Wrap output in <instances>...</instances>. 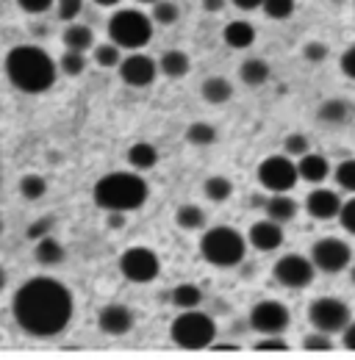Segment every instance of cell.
Returning <instances> with one entry per match:
<instances>
[{"label":"cell","mask_w":355,"mask_h":360,"mask_svg":"<svg viewBox=\"0 0 355 360\" xmlns=\"http://www.w3.org/2000/svg\"><path fill=\"white\" fill-rule=\"evenodd\" d=\"M14 321L34 338H53L73 321V294L53 277H31L23 283L11 302Z\"/></svg>","instance_id":"cell-1"},{"label":"cell","mask_w":355,"mask_h":360,"mask_svg":"<svg viewBox=\"0 0 355 360\" xmlns=\"http://www.w3.org/2000/svg\"><path fill=\"white\" fill-rule=\"evenodd\" d=\"M6 75L14 89L42 94L56 84V61L37 45L11 47L6 56Z\"/></svg>","instance_id":"cell-2"},{"label":"cell","mask_w":355,"mask_h":360,"mask_svg":"<svg viewBox=\"0 0 355 360\" xmlns=\"http://www.w3.org/2000/svg\"><path fill=\"white\" fill-rule=\"evenodd\" d=\"M94 202L97 208L114 214V211H136L147 202V183L144 178L133 175V172H111L106 178H100L94 183Z\"/></svg>","instance_id":"cell-3"},{"label":"cell","mask_w":355,"mask_h":360,"mask_svg":"<svg viewBox=\"0 0 355 360\" xmlns=\"http://www.w3.org/2000/svg\"><path fill=\"white\" fill-rule=\"evenodd\" d=\"M200 252H203V258L208 264L228 269V266H236V264L244 261V238L233 227H211L200 238Z\"/></svg>","instance_id":"cell-4"},{"label":"cell","mask_w":355,"mask_h":360,"mask_svg":"<svg viewBox=\"0 0 355 360\" xmlns=\"http://www.w3.org/2000/svg\"><path fill=\"white\" fill-rule=\"evenodd\" d=\"M153 37V17L136 8H123L108 20V39L123 50H142Z\"/></svg>","instance_id":"cell-5"},{"label":"cell","mask_w":355,"mask_h":360,"mask_svg":"<svg viewBox=\"0 0 355 360\" xmlns=\"http://www.w3.org/2000/svg\"><path fill=\"white\" fill-rule=\"evenodd\" d=\"M173 341H175L180 349H206L214 344V335H217V324L214 319L203 311H183L173 321V330H170Z\"/></svg>","instance_id":"cell-6"},{"label":"cell","mask_w":355,"mask_h":360,"mask_svg":"<svg viewBox=\"0 0 355 360\" xmlns=\"http://www.w3.org/2000/svg\"><path fill=\"white\" fill-rule=\"evenodd\" d=\"M309 319L311 324L322 333H344V327L353 321L350 316V308L336 300V297H319L313 300L309 308Z\"/></svg>","instance_id":"cell-7"},{"label":"cell","mask_w":355,"mask_h":360,"mask_svg":"<svg viewBox=\"0 0 355 360\" xmlns=\"http://www.w3.org/2000/svg\"><path fill=\"white\" fill-rule=\"evenodd\" d=\"M297 178V164L289 155H269L259 164V183L269 191H289Z\"/></svg>","instance_id":"cell-8"},{"label":"cell","mask_w":355,"mask_h":360,"mask_svg":"<svg viewBox=\"0 0 355 360\" xmlns=\"http://www.w3.org/2000/svg\"><path fill=\"white\" fill-rule=\"evenodd\" d=\"M120 271L131 280V283H150L158 277L161 271V261L153 250L147 247H131L120 255Z\"/></svg>","instance_id":"cell-9"},{"label":"cell","mask_w":355,"mask_h":360,"mask_svg":"<svg viewBox=\"0 0 355 360\" xmlns=\"http://www.w3.org/2000/svg\"><path fill=\"white\" fill-rule=\"evenodd\" d=\"M311 261H313V266L319 271L336 274V271L350 266L353 252H350V247H347L342 238H319V241L311 247Z\"/></svg>","instance_id":"cell-10"},{"label":"cell","mask_w":355,"mask_h":360,"mask_svg":"<svg viewBox=\"0 0 355 360\" xmlns=\"http://www.w3.org/2000/svg\"><path fill=\"white\" fill-rule=\"evenodd\" d=\"M313 261L309 258H303V255H297V252H289V255H283L278 264H275V280L278 283H283L286 288H306L311 285V280H313Z\"/></svg>","instance_id":"cell-11"},{"label":"cell","mask_w":355,"mask_h":360,"mask_svg":"<svg viewBox=\"0 0 355 360\" xmlns=\"http://www.w3.org/2000/svg\"><path fill=\"white\" fill-rule=\"evenodd\" d=\"M250 327L261 335H280L289 327V311L283 302L264 300L250 311Z\"/></svg>","instance_id":"cell-12"},{"label":"cell","mask_w":355,"mask_h":360,"mask_svg":"<svg viewBox=\"0 0 355 360\" xmlns=\"http://www.w3.org/2000/svg\"><path fill=\"white\" fill-rule=\"evenodd\" d=\"M120 78H123L128 86L142 89V86L153 84V78H156V61H153L150 56L133 50L128 58L120 61Z\"/></svg>","instance_id":"cell-13"},{"label":"cell","mask_w":355,"mask_h":360,"mask_svg":"<svg viewBox=\"0 0 355 360\" xmlns=\"http://www.w3.org/2000/svg\"><path fill=\"white\" fill-rule=\"evenodd\" d=\"M342 200H339V194L336 191H330V188H313L309 194V200H306V211H309L313 219H333V217H339V211H342Z\"/></svg>","instance_id":"cell-14"},{"label":"cell","mask_w":355,"mask_h":360,"mask_svg":"<svg viewBox=\"0 0 355 360\" xmlns=\"http://www.w3.org/2000/svg\"><path fill=\"white\" fill-rule=\"evenodd\" d=\"M247 241L256 250H261V252H272V250H278L283 244V227H280V222L266 217V219H261V222H256V225L250 227Z\"/></svg>","instance_id":"cell-15"},{"label":"cell","mask_w":355,"mask_h":360,"mask_svg":"<svg viewBox=\"0 0 355 360\" xmlns=\"http://www.w3.org/2000/svg\"><path fill=\"white\" fill-rule=\"evenodd\" d=\"M97 324H100V330H103L106 335H125L133 327V314L125 305L111 302V305H106V308L100 311Z\"/></svg>","instance_id":"cell-16"},{"label":"cell","mask_w":355,"mask_h":360,"mask_svg":"<svg viewBox=\"0 0 355 360\" xmlns=\"http://www.w3.org/2000/svg\"><path fill=\"white\" fill-rule=\"evenodd\" d=\"M222 39H225V45L233 47V50H244V47H250L256 42V28L250 22H244V20H233V22L225 25Z\"/></svg>","instance_id":"cell-17"},{"label":"cell","mask_w":355,"mask_h":360,"mask_svg":"<svg viewBox=\"0 0 355 360\" xmlns=\"http://www.w3.org/2000/svg\"><path fill=\"white\" fill-rule=\"evenodd\" d=\"M297 172H300V178L309 180V183H322V180L330 175V164L319 153H306V155H300Z\"/></svg>","instance_id":"cell-18"},{"label":"cell","mask_w":355,"mask_h":360,"mask_svg":"<svg viewBox=\"0 0 355 360\" xmlns=\"http://www.w3.org/2000/svg\"><path fill=\"white\" fill-rule=\"evenodd\" d=\"M264 211L269 219H275V222H292L294 219V214H297V202L289 197V194H283V191H275L269 200L264 202Z\"/></svg>","instance_id":"cell-19"},{"label":"cell","mask_w":355,"mask_h":360,"mask_svg":"<svg viewBox=\"0 0 355 360\" xmlns=\"http://www.w3.org/2000/svg\"><path fill=\"white\" fill-rule=\"evenodd\" d=\"M34 255H37V261H39L42 266H58V264L64 261V247H61V241H56L53 236H44V238L37 241Z\"/></svg>","instance_id":"cell-20"},{"label":"cell","mask_w":355,"mask_h":360,"mask_svg":"<svg viewBox=\"0 0 355 360\" xmlns=\"http://www.w3.org/2000/svg\"><path fill=\"white\" fill-rule=\"evenodd\" d=\"M61 39H64V47L81 50V53H87L89 47H94V34H92V28H89V25H81V22L67 25V31H64Z\"/></svg>","instance_id":"cell-21"},{"label":"cell","mask_w":355,"mask_h":360,"mask_svg":"<svg viewBox=\"0 0 355 360\" xmlns=\"http://www.w3.org/2000/svg\"><path fill=\"white\" fill-rule=\"evenodd\" d=\"M158 67H161V72H164L167 78H183L192 64H189V56H186L183 50H167V53L161 56Z\"/></svg>","instance_id":"cell-22"},{"label":"cell","mask_w":355,"mask_h":360,"mask_svg":"<svg viewBox=\"0 0 355 360\" xmlns=\"http://www.w3.org/2000/svg\"><path fill=\"white\" fill-rule=\"evenodd\" d=\"M350 114H353V108H350L347 100H328V103H322L316 117L322 122H328V125H342V122L350 120Z\"/></svg>","instance_id":"cell-23"},{"label":"cell","mask_w":355,"mask_h":360,"mask_svg":"<svg viewBox=\"0 0 355 360\" xmlns=\"http://www.w3.org/2000/svg\"><path fill=\"white\" fill-rule=\"evenodd\" d=\"M239 78L247 84V86H261L269 78V64L261 58H247L242 67H239Z\"/></svg>","instance_id":"cell-24"},{"label":"cell","mask_w":355,"mask_h":360,"mask_svg":"<svg viewBox=\"0 0 355 360\" xmlns=\"http://www.w3.org/2000/svg\"><path fill=\"white\" fill-rule=\"evenodd\" d=\"M203 97H206L208 103H214V105H222V103H228V100L233 97V86H230L228 78L214 75V78H208V81L203 84Z\"/></svg>","instance_id":"cell-25"},{"label":"cell","mask_w":355,"mask_h":360,"mask_svg":"<svg viewBox=\"0 0 355 360\" xmlns=\"http://www.w3.org/2000/svg\"><path fill=\"white\" fill-rule=\"evenodd\" d=\"M203 302V291L194 285V283H180L175 291H173V305L180 311H192Z\"/></svg>","instance_id":"cell-26"},{"label":"cell","mask_w":355,"mask_h":360,"mask_svg":"<svg viewBox=\"0 0 355 360\" xmlns=\"http://www.w3.org/2000/svg\"><path fill=\"white\" fill-rule=\"evenodd\" d=\"M128 161H131L136 169H150V167H156L158 153H156L153 144H147V141H136V144H131V150H128Z\"/></svg>","instance_id":"cell-27"},{"label":"cell","mask_w":355,"mask_h":360,"mask_svg":"<svg viewBox=\"0 0 355 360\" xmlns=\"http://www.w3.org/2000/svg\"><path fill=\"white\" fill-rule=\"evenodd\" d=\"M203 194L211 200V202H225L230 194H233V183L222 175H211V178L203 183Z\"/></svg>","instance_id":"cell-28"},{"label":"cell","mask_w":355,"mask_h":360,"mask_svg":"<svg viewBox=\"0 0 355 360\" xmlns=\"http://www.w3.org/2000/svg\"><path fill=\"white\" fill-rule=\"evenodd\" d=\"M189 144H197V147H208L217 141V128L208 125V122H192L189 131H186Z\"/></svg>","instance_id":"cell-29"},{"label":"cell","mask_w":355,"mask_h":360,"mask_svg":"<svg viewBox=\"0 0 355 360\" xmlns=\"http://www.w3.org/2000/svg\"><path fill=\"white\" fill-rule=\"evenodd\" d=\"M175 222L183 230H200V227L206 225V214L197 205H180L175 214Z\"/></svg>","instance_id":"cell-30"},{"label":"cell","mask_w":355,"mask_h":360,"mask_svg":"<svg viewBox=\"0 0 355 360\" xmlns=\"http://www.w3.org/2000/svg\"><path fill=\"white\" fill-rule=\"evenodd\" d=\"M120 50H123V47L117 45V42L97 45V47H94V61H97L100 67H120V61H123Z\"/></svg>","instance_id":"cell-31"},{"label":"cell","mask_w":355,"mask_h":360,"mask_svg":"<svg viewBox=\"0 0 355 360\" xmlns=\"http://www.w3.org/2000/svg\"><path fill=\"white\" fill-rule=\"evenodd\" d=\"M44 191H47V180L42 175H25V178L20 180V194L25 197V200H39Z\"/></svg>","instance_id":"cell-32"},{"label":"cell","mask_w":355,"mask_h":360,"mask_svg":"<svg viewBox=\"0 0 355 360\" xmlns=\"http://www.w3.org/2000/svg\"><path fill=\"white\" fill-rule=\"evenodd\" d=\"M61 70L67 72V75H81L84 70H87V56L81 53V50H64V56H61Z\"/></svg>","instance_id":"cell-33"},{"label":"cell","mask_w":355,"mask_h":360,"mask_svg":"<svg viewBox=\"0 0 355 360\" xmlns=\"http://www.w3.org/2000/svg\"><path fill=\"white\" fill-rule=\"evenodd\" d=\"M178 17H180V8H178L175 3H170V0L153 3V20H156L158 25H173Z\"/></svg>","instance_id":"cell-34"},{"label":"cell","mask_w":355,"mask_h":360,"mask_svg":"<svg viewBox=\"0 0 355 360\" xmlns=\"http://www.w3.org/2000/svg\"><path fill=\"white\" fill-rule=\"evenodd\" d=\"M261 8L266 11V17H272V20H286L294 11V0H264Z\"/></svg>","instance_id":"cell-35"},{"label":"cell","mask_w":355,"mask_h":360,"mask_svg":"<svg viewBox=\"0 0 355 360\" xmlns=\"http://www.w3.org/2000/svg\"><path fill=\"white\" fill-rule=\"evenodd\" d=\"M303 347H306L309 352H330V349H333V341H330V333H322V330H316V333H311V335H306V341H303Z\"/></svg>","instance_id":"cell-36"},{"label":"cell","mask_w":355,"mask_h":360,"mask_svg":"<svg viewBox=\"0 0 355 360\" xmlns=\"http://www.w3.org/2000/svg\"><path fill=\"white\" fill-rule=\"evenodd\" d=\"M336 183H339L342 188H347V191H355V158L342 161V164L336 167Z\"/></svg>","instance_id":"cell-37"},{"label":"cell","mask_w":355,"mask_h":360,"mask_svg":"<svg viewBox=\"0 0 355 360\" xmlns=\"http://www.w3.org/2000/svg\"><path fill=\"white\" fill-rule=\"evenodd\" d=\"M283 150H286L289 155H306V153H309V139H306L303 134L286 136V141H283Z\"/></svg>","instance_id":"cell-38"},{"label":"cell","mask_w":355,"mask_h":360,"mask_svg":"<svg viewBox=\"0 0 355 360\" xmlns=\"http://www.w3.org/2000/svg\"><path fill=\"white\" fill-rule=\"evenodd\" d=\"M286 349H289V344L278 335H266L256 344V352H286Z\"/></svg>","instance_id":"cell-39"},{"label":"cell","mask_w":355,"mask_h":360,"mask_svg":"<svg viewBox=\"0 0 355 360\" xmlns=\"http://www.w3.org/2000/svg\"><path fill=\"white\" fill-rule=\"evenodd\" d=\"M339 222H342V227H344L347 233H353L355 236V197L342 205V211H339Z\"/></svg>","instance_id":"cell-40"},{"label":"cell","mask_w":355,"mask_h":360,"mask_svg":"<svg viewBox=\"0 0 355 360\" xmlns=\"http://www.w3.org/2000/svg\"><path fill=\"white\" fill-rule=\"evenodd\" d=\"M81 8H84V0H58V17H64V20L78 17Z\"/></svg>","instance_id":"cell-41"},{"label":"cell","mask_w":355,"mask_h":360,"mask_svg":"<svg viewBox=\"0 0 355 360\" xmlns=\"http://www.w3.org/2000/svg\"><path fill=\"white\" fill-rule=\"evenodd\" d=\"M17 6L23 11H28V14H42L53 6V0H17Z\"/></svg>","instance_id":"cell-42"},{"label":"cell","mask_w":355,"mask_h":360,"mask_svg":"<svg viewBox=\"0 0 355 360\" xmlns=\"http://www.w3.org/2000/svg\"><path fill=\"white\" fill-rule=\"evenodd\" d=\"M325 56H328V47L322 45V42H309V45H306V58L313 61V64H319Z\"/></svg>","instance_id":"cell-43"},{"label":"cell","mask_w":355,"mask_h":360,"mask_svg":"<svg viewBox=\"0 0 355 360\" xmlns=\"http://www.w3.org/2000/svg\"><path fill=\"white\" fill-rule=\"evenodd\" d=\"M50 227H53V219H39L37 225H31V230H28V238H44V236H50Z\"/></svg>","instance_id":"cell-44"},{"label":"cell","mask_w":355,"mask_h":360,"mask_svg":"<svg viewBox=\"0 0 355 360\" xmlns=\"http://www.w3.org/2000/svg\"><path fill=\"white\" fill-rule=\"evenodd\" d=\"M342 72L355 81V47H350V50L342 56Z\"/></svg>","instance_id":"cell-45"},{"label":"cell","mask_w":355,"mask_h":360,"mask_svg":"<svg viewBox=\"0 0 355 360\" xmlns=\"http://www.w3.org/2000/svg\"><path fill=\"white\" fill-rule=\"evenodd\" d=\"M344 347L355 352V321H350L347 327H344Z\"/></svg>","instance_id":"cell-46"},{"label":"cell","mask_w":355,"mask_h":360,"mask_svg":"<svg viewBox=\"0 0 355 360\" xmlns=\"http://www.w3.org/2000/svg\"><path fill=\"white\" fill-rule=\"evenodd\" d=\"M233 6H236V8H242V11H253V8L264 6V0H233Z\"/></svg>","instance_id":"cell-47"},{"label":"cell","mask_w":355,"mask_h":360,"mask_svg":"<svg viewBox=\"0 0 355 360\" xmlns=\"http://www.w3.org/2000/svg\"><path fill=\"white\" fill-rule=\"evenodd\" d=\"M222 6H225V0H203L206 11H222Z\"/></svg>","instance_id":"cell-48"},{"label":"cell","mask_w":355,"mask_h":360,"mask_svg":"<svg viewBox=\"0 0 355 360\" xmlns=\"http://www.w3.org/2000/svg\"><path fill=\"white\" fill-rule=\"evenodd\" d=\"M211 349H214V352H236L239 347H236V344H217V347L211 344Z\"/></svg>","instance_id":"cell-49"},{"label":"cell","mask_w":355,"mask_h":360,"mask_svg":"<svg viewBox=\"0 0 355 360\" xmlns=\"http://www.w3.org/2000/svg\"><path fill=\"white\" fill-rule=\"evenodd\" d=\"M94 3H97V6H103V8H108V6H117L120 0H94Z\"/></svg>","instance_id":"cell-50"},{"label":"cell","mask_w":355,"mask_h":360,"mask_svg":"<svg viewBox=\"0 0 355 360\" xmlns=\"http://www.w3.org/2000/svg\"><path fill=\"white\" fill-rule=\"evenodd\" d=\"M3 285H6V271H3V266H0V291H3Z\"/></svg>","instance_id":"cell-51"},{"label":"cell","mask_w":355,"mask_h":360,"mask_svg":"<svg viewBox=\"0 0 355 360\" xmlns=\"http://www.w3.org/2000/svg\"><path fill=\"white\" fill-rule=\"evenodd\" d=\"M139 3H150V6H153V3H158V0H139Z\"/></svg>","instance_id":"cell-52"},{"label":"cell","mask_w":355,"mask_h":360,"mask_svg":"<svg viewBox=\"0 0 355 360\" xmlns=\"http://www.w3.org/2000/svg\"><path fill=\"white\" fill-rule=\"evenodd\" d=\"M350 277H353V283H355V266H353V271H350Z\"/></svg>","instance_id":"cell-53"},{"label":"cell","mask_w":355,"mask_h":360,"mask_svg":"<svg viewBox=\"0 0 355 360\" xmlns=\"http://www.w3.org/2000/svg\"><path fill=\"white\" fill-rule=\"evenodd\" d=\"M0 233H3V217H0Z\"/></svg>","instance_id":"cell-54"}]
</instances>
